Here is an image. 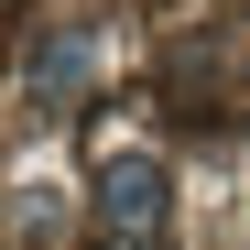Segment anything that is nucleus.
I'll return each instance as SVG.
<instances>
[{
  "mask_svg": "<svg viewBox=\"0 0 250 250\" xmlns=\"http://www.w3.org/2000/svg\"><path fill=\"white\" fill-rule=\"evenodd\" d=\"M152 218H163V163L152 152H120L109 174H98V229L109 239H142Z\"/></svg>",
  "mask_w": 250,
  "mask_h": 250,
  "instance_id": "f257e3e1",
  "label": "nucleus"
}]
</instances>
